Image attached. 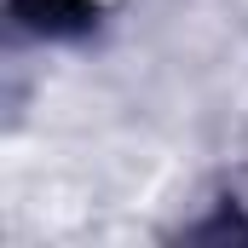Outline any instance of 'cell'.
Returning <instances> with one entry per match:
<instances>
[{"mask_svg": "<svg viewBox=\"0 0 248 248\" xmlns=\"http://www.w3.org/2000/svg\"><path fill=\"white\" fill-rule=\"evenodd\" d=\"M12 12H17V23L35 29V35H81V29L98 17L93 0H12Z\"/></svg>", "mask_w": 248, "mask_h": 248, "instance_id": "obj_1", "label": "cell"}]
</instances>
